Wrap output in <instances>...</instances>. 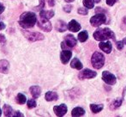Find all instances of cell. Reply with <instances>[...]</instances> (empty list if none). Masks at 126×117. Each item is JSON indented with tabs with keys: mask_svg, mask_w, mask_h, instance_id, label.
<instances>
[{
	"mask_svg": "<svg viewBox=\"0 0 126 117\" xmlns=\"http://www.w3.org/2000/svg\"><path fill=\"white\" fill-rule=\"evenodd\" d=\"M100 0H94L95 3H99V2H100Z\"/></svg>",
	"mask_w": 126,
	"mask_h": 117,
	"instance_id": "cell-42",
	"label": "cell"
},
{
	"mask_svg": "<svg viewBox=\"0 0 126 117\" xmlns=\"http://www.w3.org/2000/svg\"><path fill=\"white\" fill-rule=\"evenodd\" d=\"M38 26L40 29L44 30L46 32H50L52 29V26H51L48 19L42 18V17H40V20L38 21Z\"/></svg>",
	"mask_w": 126,
	"mask_h": 117,
	"instance_id": "cell-9",
	"label": "cell"
},
{
	"mask_svg": "<svg viewBox=\"0 0 126 117\" xmlns=\"http://www.w3.org/2000/svg\"><path fill=\"white\" fill-rule=\"evenodd\" d=\"M36 22V15L31 11L24 12L19 18V24L22 29H31L35 25Z\"/></svg>",
	"mask_w": 126,
	"mask_h": 117,
	"instance_id": "cell-1",
	"label": "cell"
},
{
	"mask_svg": "<svg viewBox=\"0 0 126 117\" xmlns=\"http://www.w3.org/2000/svg\"><path fill=\"white\" fill-rule=\"evenodd\" d=\"M67 110L68 109L65 104H60V105L54 106L53 108V111L57 116H63L67 113Z\"/></svg>",
	"mask_w": 126,
	"mask_h": 117,
	"instance_id": "cell-10",
	"label": "cell"
},
{
	"mask_svg": "<svg viewBox=\"0 0 126 117\" xmlns=\"http://www.w3.org/2000/svg\"><path fill=\"white\" fill-rule=\"evenodd\" d=\"M10 69V63L7 60H0V72L1 73H8Z\"/></svg>",
	"mask_w": 126,
	"mask_h": 117,
	"instance_id": "cell-14",
	"label": "cell"
},
{
	"mask_svg": "<svg viewBox=\"0 0 126 117\" xmlns=\"http://www.w3.org/2000/svg\"><path fill=\"white\" fill-rule=\"evenodd\" d=\"M6 42V39H5V36L2 34H0V44L3 45V44Z\"/></svg>",
	"mask_w": 126,
	"mask_h": 117,
	"instance_id": "cell-32",
	"label": "cell"
},
{
	"mask_svg": "<svg viewBox=\"0 0 126 117\" xmlns=\"http://www.w3.org/2000/svg\"><path fill=\"white\" fill-rule=\"evenodd\" d=\"M66 3H72V2L74 1V0H64Z\"/></svg>",
	"mask_w": 126,
	"mask_h": 117,
	"instance_id": "cell-40",
	"label": "cell"
},
{
	"mask_svg": "<svg viewBox=\"0 0 126 117\" xmlns=\"http://www.w3.org/2000/svg\"><path fill=\"white\" fill-rule=\"evenodd\" d=\"M77 43V40L74 37V35H67L66 36L64 37V41L62 42V48H64L65 47H74Z\"/></svg>",
	"mask_w": 126,
	"mask_h": 117,
	"instance_id": "cell-6",
	"label": "cell"
},
{
	"mask_svg": "<svg viewBox=\"0 0 126 117\" xmlns=\"http://www.w3.org/2000/svg\"><path fill=\"white\" fill-rule=\"evenodd\" d=\"M54 16V11L53 10H41L40 11V17L46 19H51Z\"/></svg>",
	"mask_w": 126,
	"mask_h": 117,
	"instance_id": "cell-16",
	"label": "cell"
},
{
	"mask_svg": "<svg viewBox=\"0 0 126 117\" xmlns=\"http://www.w3.org/2000/svg\"><path fill=\"white\" fill-rule=\"evenodd\" d=\"M72 56V52L70 50H64L63 49L61 52V54H60V59H61L62 63L63 64H67L69 61H70V58Z\"/></svg>",
	"mask_w": 126,
	"mask_h": 117,
	"instance_id": "cell-11",
	"label": "cell"
},
{
	"mask_svg": "<svg viewBox=\"0 0 126 117\" xmlns=\"http://www.w3.org/2000/svg\"><path fill=\"white\" fill-rule=\"evenodd\" d=\"M5 29V24L0 20V30H3Z\"/></svg>",
	"mask_w": 126,
	"mask_h": 117,
	"instance_id": "cell-38",
	"label": "cell"
},
{
	"mask_svg": "<svg viewBox=\"0 0 126 117\" xmlns=\"http://www.w3.org/2000/svg\"><path fill=\"white\" fill-rule=\"evenodd\" d=\"M122 102H123V98H120V99H116L114 100L111 103V106H110V109L114 110V109H117L118 108H119L121 106Z\"/></svg>",
	"mask_w": 126,
	"mask_h": 117,
	"instance_id": "cell-23",
	"label": "cell"
},
{
	"mask_svg": "<svg viewBox=\"0 0 126 117\" xmlns=\"http://www.w3.org/2000/svg\"><path fill=\"white\" fill-rule=\"evenodd\" d=\"M68 29L72 32H78L81 29V25L76 20H71L68 24Z\"/></svg>",
	"mask_w": 126,
	"mask_h": 117,
	"instance_id": "cell-13",
	"label": "cell"
},
{
	"mask_svg": "<svg viewBox=\"0 0 126 117\" xmlns=\"http://www.w3.org/2000/svg\"><path fill=\"white\" fill-rule=\"evenodd\" d=\"M106 21V18L104 13H97L95 16L91 17V19H90V23H91L92 26L97 28V27H100L101 24L105 23Z\"/></svg>",
	"mask_w": 126,
	"mask_h": 117,
	"instance_id": "cell-5",
	"label": "cell"
},
{
	"mask_svg": "<svg viewBox=\"0 0 126 117\" xmlns=\"http://www.w3.org/2000/svg\"><path fill=\"white\" fill-rule=\"evenodd\" d=\"M13 116L16 117V116H21V117H23L24 116L22 114V113L20 112V111H16V112L15 113V114H13Z\"/></svg>",
	"mask_w": 126,
	"mask_h": 117,
	"instance_id": "cell-34",
	"label": "cell"
},
{
	"mask_svg": "<svg viewBox=\"0 0 126 117\" xmlns=\"http://www.w3.org/2000/svg\"><path fill=\"white\" fill-rule=\"evenodd\" d=\"M91 62L94 68L100 69L105 64V57L101 53L95 52L91 58Z\"/></svg>",
	"mask_w": 126,
	"mask_h": 117,
	"instance_id": "cell-3",
	"label": "cell"
},
{
	"mask_svg": "<svg viewBox=\"0 0 126 117\" xmlns=\"http://www.w3.org/2000/svg\"><path fill=\"white\" fill-rule=\"evenodd\" d=\"M95 12H96V13H104L105 10H103V9H101V8H96Z\"/></svg>",
	"mask_w": 126,
	"mask_h": 117,
	"instance_id": "cell-36",
	"label": "cell"
},
{
	"mask_svg": "<svg viewBox=\"0 0 126 117\" xmlns=\"http://www.w3.org/2000/svg\"><path fill=\"white\" fill-rule=\"evenodd\" d=\"M123 41H124V43H125V44H126V38H125V39H124V40H123Z\"/></svg>",
	"mask_w": 126,
	"mask_h": 117,
	"instance_id": "cell-41",
	"label": "cell"
},
{
	"mask_svg": "<svg viewBox=\"0 0 126 117\" xmlns=\"http://www.w3.org/2000/svg\"><path fill=\"white\" fill-rule=\"evenodd\" d=\"M102 79L105 81V83H106L109 85H113L116 84L117 78L113 74H111V72H109L108 71H105L102 73Z\"/></svg>",
	"mask_w": 126,
	"mask_h": 117,
	"instance_id": "cell-7",
	"label": "cell"
},
{
	"mask_svg": "<svg viewBox=\"0 0 126 117\" xmlns=\"http://www.w3.org/2000/svg\"><path fill=\"white\" fill-rule=\"evenodd\" d=\"M103 108H104V106L102 104H91L90 105V109L94 114H97V113L100 112L103 109Z\"/></svg>",
	"mask_w": 126,
	"mask_h": 117,
	"instance_id": "cell-22",
	"label": "cell"
},
{
	"mask_svg": "<svg viewBox=\"0 0 126 117\" xmlns=\"http://www.w3.org/2000/svg\"><path fill=\"white\" fill-rule=\"evenodd\" d=\"M29 90L31 95L33 96V97L34 99H37L41 94V89L39 86H32V87H30Z\"/></svg>",
	"mask_w": 126,
	"mask_h": 117,
	"instance_id": "cell-15",
	"label": "cell"
},
{
	"mask_svg": "<svg viewBox=\"0 0 126 117\" xmlns=\"http://www.w3.org/2000/svg\"><path fill=\"white\" fill-rule=\"evenodd\" d=\"M3 10H4V6H3V5L1 3H0V14L3 13Z\"/></svg>",
	"mask_w": 126,
	"mask_h": 117,
	"instance_id": "cell-39",
	"label": "cell"
},
{
	"mask_svg": "<svg viewBox=\"0 0 126 117\" xmlns=\"http://www.w3.org/2000/svg\"><path fill=\"white\" fill-rule=\"evenodd\" d=\"M99 47L102 51H104L106 54H110L111 52L112 49V45L110 41H106V42H100L99 44Z\"/></svg>",
	"mask_w": 126,
	"mask_h": 117,
	"instance_id": "cell-12",
	"label": "cell"
},
{
	"mask_svg": "<svg viewBox=\"0 0 126 117\" xmlns=\"http://www.w3.org/2000/svg\"><path fill=\"white\" fill-rule=\"evenodd\" d=\"M16 102L19 104H24L27 101V98H26V96L22 93H19L17 94L16 96Z\"/></svg>",
	"mask_w": 126,
	"mask_h": 117,
	"instance_id": "cell-24",
	"label": "cell"
},
{
	"mask_svg": "<svg viewBox=\"0 0 126 117\" xmlns=\"http://www.w3.org/2000/svg\"><path fill=\"white\" fill-rule=\"evenodd\" d=\"M67 28H68V26H67V24L65 23L63 21L58 20V22H57V23H56V29L58 30V32H64V31H66Z\"/></svg>",
	"mask_w": 126,
	"mask_h": 117,
	"instance_id": "cell-17",
	"label": "cell"
},
{
	"mask_svg": "<svg viewBox=\"0 0 126 117\" xmlns=\"http://www.w3.org/2000/svg\"><path fill=\"white\" fill-rule=\"evenodd\" d=\"M88 38V34L87 31H82L78 35V40L81 42H85Z\"/></svg>",
	"mask_w": 126,
	"mask_h": 117,
	"instance_id": "cell-25",
	"label": "cell"
},
{
	"mask_svg": "<svg viewBox=\"0 0 126 117\" xmlns=\"http://www.w3.org/2000/svg\"><path fill=\"white\" fill-rule=\"evenodd\" d=\"M27 105H28V109H33L37 106V103H36V101L34 99H29L28 100L27 102Z\"/></svg>",
	"mask_w": 126,
	"mask_h": 117,
	"instance_id": "cell-27",
	"label": "cell"
},
{
	"mask_svg": "<svg viewBox=\"0 0 126 117\" xmlns=\"http://www.w3.org/2000/svg\"><path fill=\"white\" fill-rule=\"evenodd\" d=\"M45 98L47 101L48 102H51V101H56L58 100V96L56 92H53V91H48L46 93L45 95Z\"/></svg>",
	"mask_w": 126,
	"mask_h": 117,
	"instance_id": "cell-18",
	"label": "cell"
},
{
	"mask_svg": "<svg viewBox=\"0 0 126 117\" xmlns=\"http://www.w3.org/2000/svg\"><path fill=\"white\" fill-rule=\"evenodd\" d=\"M45 7V0H40V3L37 7H35L34 10H41Z\"/></svg>",
	"mask_w": 126,
	"mask_h": 117,
	"instance_id": "cell-28",
	"label": "cell"
},
{
	"mask_svg": "<svg viewBox=\"0 0 126 117\" xmlns=\"http://www.w3.org/2000/svg\"><path fill=\"white\" fill-rule=\"evenodd\" d=\"M94 37L96 40L99 41H104L108 39H112L115 40V35L112 31L108 28L106 29H99L94 33Z\"/></svg>",
	"mask_w": 126,
	"mask_h": 117,
	"instance_id": "cell-2",
	"label": "cell"
},
{
	"mask_svg": "<svg viewBox=\"0 0 126 117\" xmlns=\"http://www.w3.org/2000/svg\"><path fill=\"white\" fill-rule=\"evenodd\" d=\"M83 5L87 9H92L94 6V0H83Z\"/></svg>",
	"mask_w": 126,
	"mask_h": 117,
	"instance_id": "cell-26",
	"label": "cell"
},
{
	"mask_svg": "<svg viewBox=\"0 0 126 117\" xmlns=\"http://www.w3.org/2000/svg\"><path fill=\"white\" fill-rule=\"evenodd\" d=\"M22 33L29 41L32 42L37 41V40H42L45 38L44 35H42L41 33H39V32H30L28 30L22 29Z\"/></svg>",
	"mask_w": 126,
	"mask_h": 117,
	"instance_id": "cell-4",
	"label": "cell"
},
{
	"mask_svg": "<svg viewBox=\"0 0 126 117\" xmlns=\"http://www.w3.org/2000/svg\"><path fill=\"white\" fill-rule=\"evenodd\" d=\"M70 66L74 69H76V70H81V69H82L83 65L77 58H74L72 61L70 62Z\"/></svg>",
	"mask_w": 126,
	"mask_h": 117,
	"instance_id": "cell-19",
	"label": "cell"
},
{
	"mask_svg": "<svg viewBox=\"0 0 126 117\" xmlns=\"http://www.w3.org/2000/svg\"><path fill=\"white\" fill-rule=\"evenodd\" d=\"M3 115H4V116H7V117L13 116V109H12V108L10 107V105H8V104L3 105Z\"/></svg>",
	"mask_w": 126,
	"mask_h": 117,
	"instance_id": "cell-21",
	"label": "cell"
},
{
	"mask_svg": "<svg viewBox=\"0 0 126 117\" xmlns=\"http://www.w3.org/2000/svg\"><path fill=\"white\" fill-rule=\"evenodd\" d=\"M118 0H106V4L109 5V6H112Z\"/></svg>",
	"mask_w": 126,
	"mask_h": 117,
	"instance_id": "cell-33",
	"label": "cell"
},
{
	"mask_svg": "<svg viewBox=\"0 0 126 117\" xmlns=\"http://www.w3.org/2000/svg\"><path fill=\"white\" fill-rule=\"evenodd\" d=\"M97 76V72L90 70V69H84L79 73L78 77L80 79H90L94 78Z\"/></svg>",
	"mask_w": 126,
	"mask_h": 117,
	"instance_id": "cell-8",
	"label": "cell"
},
{
	"mask_svg": "<svg viewBox=\"0 0 126 117\" xmlns=\"http://www.w3.org/2000/svg\"><path fill=\"white\" fill-rule=\"evenodd\" d=\"M1 115H2V110H1V109H0V116H1Z\"/></svg>",
	"mask_w": 126,
	"mask_h": 117,
	"instance_id": "cell-43",
	"label": "cell"
},
{
	"mask_svg": "<svg viewBox=\"0 0 126 117\" xmlns=\"http://www.w3.org/2000/svg\"><path fill=\"white\" fill-rule=\"evenodd\" d=\"M48 1V5L50 7H52L55 5V0H47Z\"/></svg>",
	"mask_w": 126,
	"mask_h": 117,
	"instance_id": "cell-35",
	"label": "cell"
},
{
	"mask_svg": "<svg viewBox=\"0 0 126 117\" xmlns=\"http://www.w3.org/2000/svg\"><path fill=\"white\" fill-rule=\"evenodd\" d=\"M77 12H78V14H80V15L85 16L88 14V10H87V8H80V9H78Z\"/></svg>",
	"mask_w": 126,
	"mask_h": 117,
	"instance_id": "cell-29",
	"label": "cell"
},
{
	"mask_svg": "<svg viewBox=\"0 0 126 117\" xmlns=\"http://www.w3.org/2000/svg\"><path fill=\"white\" fill-rule=\"evenodd\" d=\"M71 115H72V116H74V117L82 116H84V115H85V110L82 109V108H80V107L75 108V109L72 110Z\"/></svg>",
	"mask_w": 126,
	"mask_h": 117,
	"instance_id": "cell-20",
	"label": "cell"
},
{
	"mask_svg": "<svg viewBox=\"0 0 126 117\" xmlns=\"http://www.w3.org/2000/svg\"><path fill=\"white\" fill-rule=\"evenodd\" d=\"M122 26H123V29H125L126 28V17H124V19H123V22H122Z\"/></svg>",
	"mask_w": 126,
	"mask_h": 117,
	"instance_id": "cell-37",
	"label": "cell"
},
{
	"mask_svg": "<svg viewBox=\"0 0 126 117\" xmlns=\"http://www.w3.org/2000/svg\"><path fill=\"white\" fill-rule=\"evenodd\" d=\"M71 9H72V6L70 4L65 5V6L63 7V10H64L65 12H67V13H70V12L71 11Z\"/></svg>",
	"mask_w": 126,
	"mask_h": 117,
	"instance_id": "cell-31",
	"label": "cell"
},
{
	"mask_svg": "<svg viewBox=\"0 0 126 117\" xmlns=\"http://www.w3.org/2000/svg\"><path fill=\"white\" fill-rule=\"evenodd\" d=\"M124 45H125V43H124L123 40H122V41L117 42V48H118V50H122L124 47Z\"/></svg>",
	"mask_w": 126,
	"mask_h": 117,
	"instance_id": "cell-30",
	"label": "cell"
}]
</instances>
